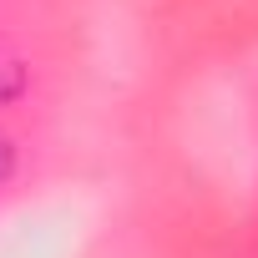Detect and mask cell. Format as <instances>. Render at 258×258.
<instances>
[{
  "label": "cell",
  "instance_id": "cell-1",
  "mask_svg": "<svg viewBox=\"0 0 258 258\" xmlns=\"http://www.w3.org/2000/svg\"><path fill=\"white\" fill-rule=\"evenodd\" d=\"M6 172H11V142L0 137V177H6Z\"/></svg>",
  "mask_w": 258,
  "mask_h": 258
}]
</instances>
